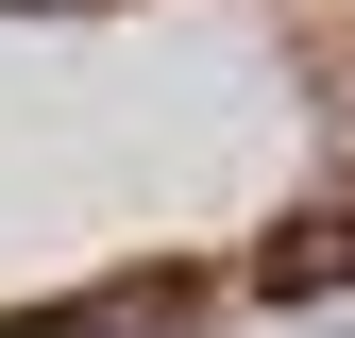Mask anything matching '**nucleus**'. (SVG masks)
<instances>
[{"instance_id":"1","label":"nucleus","mask_w":355,"mask_h":338,"mask_svg":"<svg viewBox=\"0 0 355 338\" xmlns=\"http://www.w3.org/2000/svg\"><path fill=\"white\" fill-rule=\"evenodd\" d=\"M322 287H355V203H288L254 237V305H322Z\"/></svg>"},{"instance_id":"2","label":"nucleus","mask_w":355,"mask_h":338,"mask_svg":"<svg viewBox=\"0 0 355 338\" xmlns=\"http://www.w3.org/2000/svg\"><path fill=\"white\" fill-rule=\"evenodd\" d=\"M203 305H220V287H203V271H119V287H102V305H85V321H102V338H153V321H169V338H187Z\"/></svg>"},{"instance_id":"3","label":"nucleus","mask_w":355,"mask_h":338,"mask_svg":"<svg viewBox=\"0 0 355 338\" xmlns=\"http://www.w3.org/2000/svg\"><path fill=\"white\" fill-rule=\"evenodd\" d=\"M0 338H102V321H85V305H17Z\"/></svg>"},{"instance_id":"4","label":"nucleus","mask_w":355,"mask_h":338,"mask_svg":"<svg viewBox=\"0 0 355 338\" xmlns=\"http://www.w3.org/2000/svg\"><path fill=\"white\" fill-rule=\"evenodd\" d=\"M322 84H338V102H355V51H322Z\"/></svg>"}]
</instances>
